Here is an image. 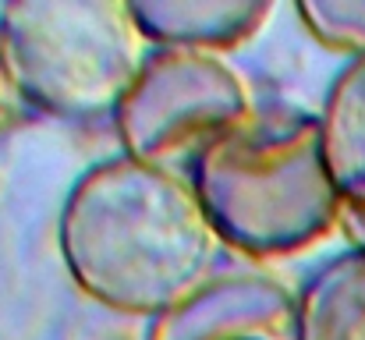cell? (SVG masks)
<instances>
[{"instance_id": "1", "label": "cell", "mask_w": 365, "mask_h": 340, "mask_svg": "<svg viewBox=\"0 0 365 340\" xmlns=\"http://www.w3.org/2000/svg\"><path fill=\"white\" fill-rule=\"evenodd\" d=\"M57 244L89 302L153 323L210 284L224 252L188 174L124 153L71 185Z\"/></svg>"}, {"instance_id": "2", "label": "cell", "mask_w": 365, "mask_h": 340, "mask_svg": "<svg viewBox=\"0 0 365 340\" xmlns=\"http://www.w3.org/2000/svg\"><path fill=\"white\" fill-rule=\"evenodd\" d=\"M188 177L220 244L248 259L298 255L344 224L319 117L294 107L259 103L199 153Z\"/></svg>"}, {"instance_id": "3", "label": "cell", "mask_w": 365, "mask_h": 340, "mask_svg": "<svg viewBox=\"0 0 365 340\" xmlns=\"http://www.w3.org/2000/svg\"><path fill=\"white\" fill-rule=\"evenodd\" d=\"M153 53L131 4L21 0L0 7V86L53 120L110 117Z\"/></svg>"}, {"instance_id": "4", "label": "cell", "mask_w": 365, "mask_h": 340, "mask_svg": "<svg viewBox=\"0 0 365 340\" xmlns=\"http://www.w3.org/2000/svg\"><path fill=\"white\" fill-rule=\"evenodd\" d=\"M259 107L242 71L220 53L153 46L114 113L121 153L188 174L199 153Z\"/></svg>"}, {"instance_id": "5", "label": "cell", "mask_w": 365, "mask_h": 340, "mask_svg": "<svg viewBox=\"0 0 365 340\" xmlns=\"http://www.w3.org/2000/svg\"><path fill=\"white\" fill-rule=\"evenodd\" d=\"M294 294L262 273H217L149 326V340H291Z\"/></svg>"}, {"instance_id": "6", "label": "cell", "mask_w": 365, "mask_h": 340, "mask_svg": "<svg viewBox=\"0 0 365 340\" xmlns=\"http://www.w3.org/2000/svg\"><path fill=\"white\" fill-rule=\"evenodd\" d=\"M135 21L149 46L231 53L245 46L273 14V4L259 0H142L131 4Z\"/></svg>"}, {"instance_id": "7", "label": "cell", "mask_w": 365, "mask_h": 340, "mask_svg": "<svg viewBox=\"0 0 365 340\" xmlns=\"http://www.w3.org/2000/svg\"><path fill=\"white\" fill-rule=\"evenodd\" d=\"M319 117L323 156L344 202V230L365 248V57L348 61L327 89Z\"/></svg>"}, {"instance_id": "8", "label": "cell", "mask_w": 365, "mask_h": 340, "mask_svg": "<svg viewBox=\"0 0 365 340\" xmlns=\"http://www.w3.org/2000/svg\"><path fill=\"white\" fill-rule=\"evenodd\" d=\"M291 340H365V248L327 259L298 287Z\"/></svg>"}, {"instance_id": "9", "label": "cell", "mask_w": 365, "mask_h": 340, "mask_svg": "<svg viewBox=\"0 0 365 340\" xmlns=\"http://www.w3.org/2000/svg\"><path fill=\"white\" fill-rule=\"evenodd\" d=\"M294 14L319 46L348 61L365 57V0H305Z\"/></svg>"}, {"instance_id": "10", "label": "cell", "mask_w": 365, "mask_h": 340, "mask_svg": "<svg viewBox=\"0 0 365 340\" xmlns=\"http://www.w3.org/2000/svg\"><path fill=\"white\" fill-rule=\"evenodd\" d=\"M255 340H262V337H255Z\"/></svg>"}]
</instances>
